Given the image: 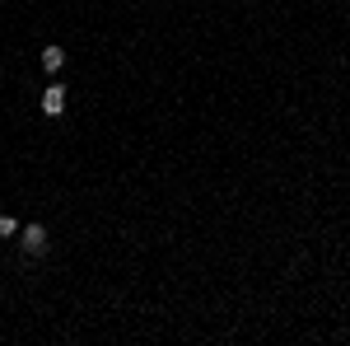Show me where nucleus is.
Returning <instances> with one entry per match:
<instances>
[{
    "label": "nucleus",
    "mask_w": 350,
    "mask_h": 346,
    "mask_svg": "<svg viewBox=\"0 0 350 346\" xmlns=\"http://www.w3.org/2000/svg\"><path fill=\"white\" fill-rule=\"evenodd\" d=\"M14 230H19V225H14V220H10V215H0V239H10V234H14Z\"/></svg>",
    "instance_id": "nucleus-4"
},
{
    "label": "nucleus",
    "mask_w": 350,
    "mask_h": 346,
    "mask_svg": "<svg viewBox=\"0 0 350 346\" xmlns=\"http://www.w3.org/2000/svg\"><path fill=\"white\" fill-rule=\"evenodd\" d=\"M61 66H66V52H61V47H42V71H61Z\"/></svg>",
    "instance_id": "nucleus-3"
},
{
    "label": "nucleus",
    "mask_w": 350,
    "mask_h": 346,
    "mask_svg": "<svg viewBox=\"0 0 350 346\" xmlns=\"http://www.w3.org/2000/svg\"><path fill=\"white\" fill-rule=\"evenodd\" d=\"M66 108V84H52V89H42V112L47 117H56Z\"/></svg>",
    "instance_id": "nucleus-2"
},
{
    "label": "nucleus",
    "mask_w": 350,
    "mask_h": 346,
    "mask_svg": "<svg viewBox=\"0 0 350 346\" xmlns=\"http://www.w3.org/2000/svg\"><path fill=\"white\" fill-rule=\"evenodd\" d=\"M19 243H24V253H28V258H42V253H47V230H42V225H28Z\"/></svg>",
    "instance_id": "nucleus-1"
}]
</instances>
